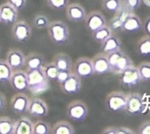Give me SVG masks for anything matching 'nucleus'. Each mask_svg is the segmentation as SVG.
<instances>
[{"mask_svg": "<svg viewBox=\"0 0 150 134\" xmlns=\"http://www.w3.org/2000/svg\"><path fill=\"white\" fill-rule=\"evenodd\" d=\"M28 90L33 95L42 94L49 87V80L44 74L42 68L26 71Z\"/></svg>", "mask_w": 150, "mask_h": 134, "instance_id": "obj_1", "label": "nucleus"}, {"mask_svg": "<svg viewBox=\"0 0 150 134\" xmlns=\"http://www.w3.org/2000/svg\"><path fill=\"white\" fill-rule=\"evenodd\" d=\"M47 31L51 41L57 45L65 43L70 36V29L68 26L62 20L50 22Z\"/></svg>", "mask_w": 150, "mask_h": 134, "instance_id": "obj_2", "label": "nucleus"}, {"mask_svg": "<svg viewBox=\"0 0 150 134\" xmlns=\"http://www.w3.org/2000/svg\"><path fill=\"white\" fill-rule=\"evenodd\" d=\"M111 66V72L120 74L124 70L134 65L131 58L121 49L106 54Z\"/></svg>", "mask_w": 150, "mask_h": 134, "instance_id": "obj_3", "label": "nucleus"}, {"mask_svg": "<svg viewBox=\"0 0 150 134\" xmlns=\"http://www.w3.org/2000/svg\"><path fill=\"white\" fill-rule=\"evenodd\" d=\"M89 114L88 106L83 100H75L69 103L67 106V116L71 120L81 122Z\"/></svg>", "mask_w": 150, "mask_h": 134, "instance_id": "obj_4", "label": "nucleus"}, {"mask_svg": "<svg viewBox=\"0 0 150 134\" xmlns=\"http://www.w3.org/2000/svg\"><path fill=\"white\" fill-rule=\"evenodd\" d=\"M127 94L122 91H113L105 97V106L109 112H122L125 111Z\"/></svg>", "mask_w": 150, "mask_h": 134, "instance_id": "obj_5", "label": "nucleus"}, {"mask_svg": "<svg viewBox=\"0 0 150 134\" xmlns=\"http://www.w3.org/2000/svg\"><path fill=\"white\" fill-rule=\"evenodd\" d=\"M146 104L144 98L139 93H129L127 94L125 111L133 115H138L145 112Z\"/></svg>", "mask_w": 150, "mask_h": 134, "instance_id": "obj_6", "label": "nucleus"}, {"mask_svg": "<svg viewBox=\"0 0 150 134\" xmlns=\"http://www.w3.org/2000/svg\"><path fill=\"white\" fill-rule=\"evenodd\" d=\"M72 71L80 78H89L95 74L92 59L88 57H81L73 64Z\"/></svg>", "mask_w": 150, "mask_h": 134, "instance_id": "obj_7", "label": "nucleus"}, {"mask_svg": "<svg viewBox=\"0 0 150 134\" xmlns=\"http://www.w3.org/2000/svg\"><path fill=\"white\" fill-rule=\"evenodd\" d=\"M83 21L85 28L90 33H92L107 25L105 15L98 10H94L86 14Z\"/></svg>", "mask_w": 150, "mask_h": 134, "instance_id": "obj_8", "label": "nucleus"}, {"mask_svg": "<svg viewBox=\"0 0 150 134\" xmlns=\"http://www.w3.org/2000/svg\"><path fill=\"white\" fill-rule=\"evenodd\" d=\"M32 29L30 25L25 20H17L12 26V35L15 40L18 42H26L32 36Z\"/></svg>", "mask_w": 150, "mask_h": 134, "instance_id": "obj_9", "label": "nucleus"}, {"mask_svg": "<svg viewBox=\"0 0 150 134\" xmlns=\"http://www.w3.org/2000/svg\"><path fill=\"white\" fill-rule=\"evenodd\" d=\"M119 82L126 87H133L142 82L137 67L134 65L128 67L119 74Z\"/></svg>", "mask_w": 150, "mask_h": 134, "instance_id": "obj_10", "label": "nucleus"}, {"mask_svg": "<svg viewBox=\"0 0 150 134\" xmlns=\"http://www.w3.org/2000/svg\"><path fill=\"white\" fill-rule=\"evenodd\" d=\"M81 78H80L73 71L70 74V77L64 82L59 84L61 91L68 96H75L79 94L81 90Z\"/></svg>", "mask_w": 150, "mask_h": 134, "instance_id": "obj_11", "label": "nucleus"}, {"mask_svg": "<svg viewBox=\"0 0 150 134\" xmlns=\"http://www.w3.org/2000/svg\"><path fill=\"white\" fill-rule=\"evenodd\" d=\"M27 112L34 117L39 119L45 117L48 113V105L40 98H32L29 100Z\"/></svg>", "mask_w": 150, "mask_h": 134, "instance_id": "obj_12", "label": "nucleus"}, {"mask_svg": "<svg viewBox=\"0 0 150 134\" xmlns=\"http://www.w3.org/2000/svg\"><path fill=\"white\" fill-rule=\"evenodd\" d=\"M9 82L15 91L18 93L26 91L28 90L27 73L25 70H15L13 71Z\"/></svg>", "mask_w": 150, "mask_h": 134, "instance_id": "obj_13", "label": "nucleus"}, {"mask_svg": "<svg viewBox=\"0 0 150 134\" xmlns=\"http://www.w3.org/2000/svg\"><path fill=\"white\" fill-rule=\"evenodd\" d=\"M30 98L23 93V92H19L12 97L10 100V106L13 112L18 114L26 113L28 111Z\"/></svg>", "mask_w": 150, "mask_h": 134, "instance_id": "obj_14", "label": "nucleus"}, {"mask_svg": "<svg viewBox=\"0 0 150 134\" xmlns=\"http://www.w3.org/2000/svg\"><path fill=\"white\" fill-rule=\"evenodd\" d=\"M26 56L21 50L18 49H10L6 55L5 61L10 66V68L15 70L22 69L24 67Z\"/></svg>", "mask_w": 150, "mask_h": 134, "instance_id": "obj_15", "label": "nucleus"}, {"mask_svg": "<svg viewBox=\"0 0 150 134\" xmlns=\"http://www.w3.org/2000/svg\"><path fill=\"white\" fill-rule=\"evenodd\" d=\"M92 61L95 74L103 75L111 72V66L106 54L99 52L92 58Z\"/></svg>", "mask_w": 150, "mask_h": 134, "instance_id": "obj_16", "label": "nucleus"}, {"mask_svg": "<svg viewBox=\"0 0 150 134\" xmlns=\"http://www.w3.org/2000/svg\"><path fill=\"white\" fill-rule=\"evenodd\" d=\"M66 15L69 20L74 23H79L84 20L86 11L84 7L79 3L69 4L66 7Z\"/></svg>", "mask_w": 150, "mask_h": 134, "instance_id": "obj_17", "label": "nucleus"}, {"mask_svg": "<svg viewBox=\"0 0 150 134\" xmlns=\"http://www.w3.org/2000/svg\"><path fill=\"white\" fill-rule=\"evenodd\" d=\"M18 19V11L6 2L0 5V22L5 25L13 24Z\"/></svg>", "mask_w": 150, "mask_h": 134, "instance_id": "obj_18", "label": "nucleus"}, {"mask_svg": "<svg viewBox=\"0 0 150 134\" xmlns=\"http://www.w3.org/2000/svg\"><path fill=\"white\" fill-rule=\"evenodd\" d=\"M131 13L133 12L130 11L128 9L122 5V7L117 13H114V16L109 20L108 23H107V26L112 30L113 32L122 31V27L125 20Z\"/></svg>", "mask_w": 150, "mask_h": 134, "instance_id": "obj_19", "label": "nucleus"}, {"mask_svg": "<svg viewBox=\"0 0 150 134\" xmlns=\"http://www.w3.org/2000/svg\"><path fill=\"white\" fill-rule=\"evenodd\" d=\"M142 28L143 22L140 17L134 13H131L125 20L122 27V31L125 33L133 34L141 31Z\"/></svg>", "mask_w": 150, "mask_h": 134, "instance_id": "obj_20", "label": "nucleus"}, {"mask_svg": "<svg viewBox=\"0 0 150 134\" xmlns=\"http://www.w3.org/2000/svg\"><path fill=\"white\" fill-rule=\"evenodd\" d=\"M45 63V59L42 54L30 52L29 55H26L25 59V71H28L42 68Z\"/></svg>", "mask_w": 150, "mask_h": 134, "instance_id": "obj_21", "label": "nucleus"}, {"mask_svg": "<svg viewBox=\"0 0 150 134\" xmlns=\"http://www.w3.org/2000/svg\"><path fill=\"white\" fill-rule=\"evenodd\" d=\"M34 123L27 117H21L15 122L14 134H33Z\"/></svg>", "mask_w": 150, "mask_h": 134, "instance_id": "obj_22", "label": "nucleus"}, {"mask_svg": "<svg viewBox=\"0 0 150 134\" xmlns=\"http://www.w3.org/2000/svg\"><path fill=\"white\" fill-rule=\"evenodd\" d=\"M122 41L116 34H112L105 41L101 43L100 49L102 52L105 54L111 53V52L117 51L121 49Z\"/></svg>", "mask_w": 150, "mask_h": 134, "instance_id": "obj_23", "label": "nucleus"}, {"mask_svg": "<svg viewBox=\"0 0 150 134\" xmlns=\"http://www.w3.org/2000/svg\"><path fill=\"white\" fill-rule=\"evenodd\" d=\"M52 62L59 71H70L73 68V61L69 55L64 52H59L53 58Z\"/></svg>", "mask_w": 150, "mask_h": 134, "instance_id": "obj_24", "label": "nucleus"}, {"mask_svg": "<svg viewBox=\"0 0 150 134\" xmlns=\"http://www.w3.org/2000/svg\"><path fill=\"white\" fill-rule=\"evenodd\" d=\"M136 52L140 56L150 57V36L146 34L138 40Z\"/></svg>", "mask_w": 150, "mask_h": 134, "instance_id": "obj_25", "label": "nucleus"}, {"mask_svg": "<svg viewBox=\"0 0 150 134\" xmlns=\"http://www.w3.org/2000/svg\"><path fill=\"white\" fill-rule=\"evenodd\" d=\"M51 133L52 134H73L75 133V129L73 125L69 122L65 120H61L56 122L51 129Z\"/></svg>", "mask_w": 150, "mask_h": 134, "instance_id": "obj_26", "label": "nucleus"}, {"mask_svg": "<svg viewBox=\"0 0 150 134\" xmlns=\"http://www.w3.org/2000/svg\"><path fill=\"white\" fill-rule=\"evenodd\" d=\"M15 122L9 117H0V134H14Z\"/></svg>", "mask_w": 150, "mask_h": 134, "instance_id": "obj_27", "label": "nucleus"}, {"mask_svg": "<svg viewBox=\"0 0 150 134\" xmlns=\"http://www.w3.org/2000/svg\"><path fill=\"white\" fill-rule=\"evenodd\" d=\"M112 34V30H111V29L106 25V26L99 29L98 30L91 33V34H92V39H93L95 42H99V43L101 44L102 42H103L104 41L106 40Z\"/></svg>", "mask_w": 150, "mask_h": 134, "instance_id": "obj_28", "label": "nucleus"}, {"mask_svg": "<svg viewBox=\"0 0 150 134\" xmlns=\"http://www.w3.org/2000/svg\"><path fill=\"white\" fill-rule=\"evenodd\" d=\"M42 69L45 77L48 78L49 81H57V76H58L59 72V70L58 69V68L56 66L54 63H45Z\"/></svg>", "mask_w": 150, "mask_h": 134, "instance_id": "obj_29", "label": "nucleus"}, {"mask_svg": "<svg viewBox=\"0 0 150 134\" xmlns=\"http://www.w3.org/2000/svg\"><path fill=\"white\" fill-rule=\"evenodd\" d=\"M101 7L103 10L109 13H116L122 7V0H102Z\"/></svg>", "mask_w": 150, "mask_h": 134, "instance_id": "obj_30", "label": "nucleus"}, {"mask_svg": "<svg viewBox=\"0 0 150 134\" xmlns=\"http://www.w3.org/2000/svg\"><path fill=\"white\" fill-rule=\"evenodd\" d=\"M13 71L5 61L0 60V83L9 82Z\"/></svg>", "mask_w": 150, "mask_h": 134, "instance_id": "obj_31", "label": "nucleus"}, {"mask_svg": "<svg viewBox=\"0 0 150 134\" xmlns=\"http://www.w3.org/2000/svg\"><path fill=\"white\" fill-rule=\"evenodd\" d=\"M51 129V125L48 122L39 119L34 123L33 134H49Z\"/></svg>", "mask_w": 150, "mask_h": 134, "instance_id": "obj_32", "label": "nucleus"}, {"mask_svg": "<svg viewBox=\"0 0 150 134\" xmlns=\"http://www.w3.org/2000/svg\"><path fill=\"white\" fill-rule=\"evenodd\" d=\"M142 82H150V62L144 61L137 66Z\"/></svg>", "mask_w": 150, "mask_h": 134, "instance_id": "obj_33", "label": "nucleus"}, {"mask_svg": "<svg viewBox=\"0 0 150 134\" xmlns=\"http://www.w3.org/2000/svg\"><path fill=\"white\" fill-rule=\"evenodd\" d=\"M34 26L39 30L47 29L50 23L49 18L45 15H37L32 20Z\"/></svg>", "mask_w": 150, "mask_h": 134, "instance_id": "obj_34", "label": "nucleus"}, {"mask_svg": "<svg viewBox=\"0 0 150 134\" xmlns=\"http://www.w3.org/2000/svg\"><path fill=\"white\" fill-rule=\"evenodd\" d=\"M70 0H46L47 5L54 10H62L67 7Z\"/></svg>", "mask_w": 150, "mask_h": 134, "instance_id": "obj_35", "label": "nucleus"}, {"mask_svg": "<svg viewBox=\"0 0 150 134\" xmlns=\"http://www.w3.org/2000/svg\"><path fill=\"white\" fill-rule=\"evenodd\" d=\"M122 1L124 7L133 13L140 7L142 2V0H122Z\"/></svg>", "mask_w": 150, "mask_h": 134, "instance_id": "obj_36", "label": "nucleus"}, {"mask_svg": "<svg viewBox=\"0 0 150 134\" xmlns=\"http://www.w3.org/2000/svg\"><path fill=\"white\" fill-rule=\"evenodd\" d=\"M7 2L16 9L18 11H20L23 10L26 6V0H7Z\"/></svg>", "mask_w": 150, "mask_h": 134, "instance_id": "obj_37", "label": "nucleus"}, {"mask_svg": "<svg viewBox=\"0 0 150 134\" xmlns=\"http://www.w3.org/2000/svg\"><path fill=\"white\" fill-rule=\"evenodd\" d=\"M138 133L150 134V120L142 122L138 128Z\"/></svg>", "mask_w": 150, "mask_h": 134, "instance_id": "obj_38", "label": "nucleus"}, {"mask_svg": "<svg viewBox=\"0 0 150 134\" xmlns=\"http://www.w3.org/2000/svg\"><path fill=\"white\" fill-rule=\"evenodd\" d=\"M71 73L72 71H59L58 76H57V81L56 82H57L59 84L63 83L69 77H70Z\"/></svg>", "mask_w": 150, "mask_h": 134, "instance_id": "obj_39", "label": "nucleus"}, {"mask_svg": "<svg viewBox=\"0 0 150 134\" xmlns=\"http://www.w3.org/2000/svg\"><path fill=\"white\" fill-rule=\"evenodd\" d=\"M115 133L116 134H134L136 133L135 131L131 130L129 128H126V127L120 126L116 127L115 126Z\"/></svg>", "mask_w": 150, "mask_h": 134, "instance_id": "obj_40", "label": "nucleus"}, {"mask_svg": "<svg viewBox=\"0 0 150 134\" xmlns=\"http://www.w3.org/2000/svg\"><path fill=\"white\" fill-rule=\"evenodd\" d=\"M143 29L145 34L150 36V15L147 16L143 22Z\"/></svg>", "mask_w": 150, "mask_h": 134, "instance_id": "obj_41", "label": "nucleus"}, {"mask_svg": "<svg viewBox=\"0 0 150 134\" xmlns=\"http://www.w3.org/2000/svg\"><path fill=\"white\" fill-rule=\"evenodd\" d=\"M6 103H7V100H6L5 96L4 93L0 91V111H1L5 107Z\"/></svg>", "mask_w": 150, "mask_h": 134, "instance_id": "obj_42", "label": "nucleus"}, {"mask_svg": "<svg viewBox=\"0 0 150 134\" xmlns=\"http://www.w3.org/2000/svg\"><path fill=\"white\" fill-rule=\"evenodd\" d=\"M102 133L105 134H116L115 133V126L107 127L103 131Z\"/></svg>", "mask_w": 150, "mask_h": 134, "instance_id": "obj_43", "label": "nucleus"}, {"mask_svg": "<svg viewBox=\"0 0 150 134\" xmlns=\"http://www.w3.org/2000/svg\"><path fill=\"white\" fill-rule=\"evenodd\" d=\"M142 1L145 6L150 8V0H142Z\"/></svg>", "mask_w": 150, "mask_h": 134, "instance_id": "obj_44", "label": "nucleus"}, {"mask_svg": "<svg viewBox=\"0 0 150 134\" xmlns=\"http://www.w3.org/2000/svg\"><path fill=\"white\" fill-rule=\"evenodd\" d=\"M101 1H102V0H101Z\"/></svg>", "mask_w": 150, "mask_h": 134, "instance_id": "obj_45", "label": "nucleus"}]
</instances>
